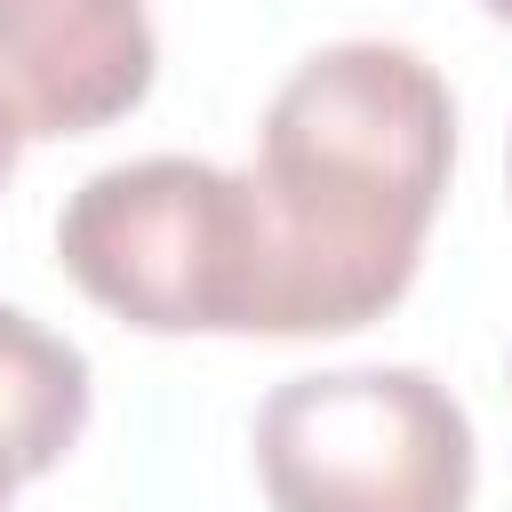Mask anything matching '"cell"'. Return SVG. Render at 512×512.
I'll use <instances>...</instances> for the list:
<instances>
[{
  "label": "cell",
  "mask_w": 512,
  "mask_h": 512,
  "mask_svg": "<svg viewBox=\"0 0 512 512\" xmlns=\"http://www.w3.org/2000/svg\"><path fill=\"white\" fill-rule=\"evenodd\" d=\"M16 152H24V120H16V104H8V88H0V184L16 176Z\"/></svg>",
  "instance_id": "6"
},
{
  "label": "cell",
  "mask_w": 512,
  "mask_h": 512,
  "mask_svg": "<svg viewBox=\"0 0 512 512\" xmlns=\"http://www.w3.org/2000/svg\"><path fill=\"white\" fill-rule=\"evenodd\" d=\"M272 512H464L480 480L472 416L432 368H320L256 408Z\"/></svg>",
  "instance_id": "3"
},
{
  "label": "cell",
  "mask_w": 512,
  "mask_h": 512,
  "mask_svg": "<svg viewBox=\"0 0 512 512\" xmlns=\"http://www.w3.org/2000/svg\"><path fill=\"white\" fill-rule=\"evenodd\" d=\"M504 176H512V152H504Z\"/></svg>",
  "instance_id": "8"
},
{
  "label": "cell",
  "mask_w": 512,
  "mask_h": 512,
  "mask_svg": "<svg viewBox=\"0 0 512 512\" xmlns=\"http://www.w3.org/2000/svg\"><path fill=\"white\" fill-rule=\"evenodd\" d=\"M64 272L152 336H256L264 328V224L248 176L152 152L96 168L56 216Z\"/></svg>",
  "instance_id": "2"
},
{
  "label": "cell",
  "mask_w": 512,
  "mask_h": 512,
  "mask_svg": "<svg viewBox=\"0 0 512 512\" xmlns=\"http://www.w3.org/2000/svg\"><path fill=\"white\" fill-rule=\"evenodd\" d=\"M480 8H488V16H504V24H512V0H480Z\"/></svg>",
  "instance_id": "7"
},
{
  "label": "cell",
  "mask_w": 512,
  "mask_h": 512,
  "mask_svg": "<svg viewBox=\"0 0 512 512\" xmlns=\"http://www.w3.org/2000/svg\"><path fill=\"white\" fill-rule=\"evenodd\" d=\"M88 424V352L0 304V512L24 480L56 472Z\"/></svg>",
  "instance_id": "5"
},
{
  "label": "cell",
  "mask_w": 512,
  "mask_h": 512,
  "mask_svg": "<svg viewBox=\"0 0 512 512\" xmlns=\"http://www.w3.org/2000/svg\"><path fill=\"white\" fill-rule=\"evenodd\" d=\"M144 0H0V88L24 136H88L152 96Z\"/></svg>",
  "instance_id": "4"
},
{
  "label": "cell",
  "mask_w": 512,
  "mask_h": 512,
  "mask_svg": "<svg viewBox=\"0 0 512 512\" xmlns=\"http://www.w3.org/2000/svg\"><path fill=\"white\" fill-rule=\"evenodd\" d=\"M456 168V96L400 40L312 48L256 120L264 328L344 336L384 320L424 256Z\"/></svg>",
  "instance_id": "1"
}]
</instances>
